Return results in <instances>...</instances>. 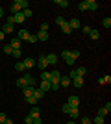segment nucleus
Wrapping results in <instances>:
<instances>
[{"label":"nucleus","mask_w":111,"mask_h":124,"mask_svg":"<svg viewBox=\"0 0 111 124\" xmlns=\"http://www.w3.org/2000/svg\"><path fill=\"white\" fill-rule=\"evenodd\" d=\"M41 30L43 31H48V24H46V22H43V24H41Z\"/></svg>","instance_id":"46"},{"label":"nucleus","mask_w":111,"mask_h":124,"mask_svg":"<svg viewBox=\"0 0 111 124\" xmlns=\"http://www.w3.org/2000/svg\"><path fill=\"white\" fill-rule=\"evenodd\" d=\"M37 67L41 69V70H46L48 63H46V57H44V56H39V59H37Z\"/></svg>","instance_id":"6"},{"label":"nucleus","mask_w":111,"mask_h":124,"mask_svg":"<svg viewBox=\"0 0 111 124\" xmlns=\"http://www.w3.org/2000/svg\"><path fill=\"white\" fill-rule=\"evenodd\" d=\"M59 85H63V87H69V85H70V78H69V76H63V74H61V78H59Z\"/></svg>","instance_id":"13"},{"label":"nucleus","mask_w":111,"mask_h":124,"mask_svg":"<svg viewBox=\"0 0 111 124\" xmlns=\"http://www.w3.org/2000/svg\"><path fill=\"white\" fill-rule=\"evenodd\" d=\"M59 28L63 30V33H70V31H72V30H70V28H69V24H67V22H63V24L59 26Z\"/></svg>","instance_id":"28"},{"label":"nucleus","mask_w":111,"mask_h":124,"mask_svg":"<svg viewBox=\"0 0 111 124\" xmlns=\"http://www.w3.org/2000/svg\"><path fill=\"white\" fill-rule=\"evenodd\" d=\"M102 26H104L106 30H109V28H111V19H109V17H106V19L102 21Z\"/></svg>","instance_id":"27"},{"label":"nucleus","mask_w":111,"mask_h":124,"mask_svg":"<svg viewBox=\"0 0 111 124\" xmlns=\"http://www.w3.org/2000/svg\"><path fill=\"white\" fill-rule=\"evenodd\" d=\"M21 52H22V50H13V52H11V56L19 59V57H21Z\"/></svg>","instance_id":"38"},{"label":"nucleus","mask_w":111,"mask_h":124,"mask_svg":"<svg viewBox=\"0 0 111 124\" xmlns=\"http://www.w3.org/2000/svg\"><path fill=\"white\" fill-rule=\"evenodd\" d=\"M28 43H37V35H30L28 37Z\"/></svg>","instance_id":"42"},{"label":"nucleus","mask_w":111,"mask_h":124,"mask_svg":"<svg viewBox=\"0 0 111 124\" xmlns=\"http://www.w3.org/2000/svg\"><path fill=\"white\" fill-rule=\"evenodd\" d=\"M78 115H80V109L78 108H72V109H70V113H69V117H70V119H78Z\"/></svg>","instance_id":"19"},{"label":"nucleus","mask_w":111,"mask_h":124,"mask_svg":"<svg viewBox=\"0 0 111 124\" xmlns=\"http://www.w3.org/2000/svg\"><path fill=\"white\" fill-rule=\"evenodd\" d=\"M63 22H67V21L63 19V17H58V19H56V24H58V26H61Z\"/></svg>","instance_id":"39"},{"label":"nucleus","mask_w":111,"mask_h":124,"mask_svg":"<svg viewBox=\"0 0 111 124\" xmlns=\"http://www.w3.org/2000/svg\"><path fill=\"white\" fill-rule=\"evenodd\" d=\"M46 39H48V31L39 30V33H37V41H46Z\"/></svg>","instance_id":"18"},{"label":"nucleus","mask_w":111,"mask_h":124,"mask_svg":"<svg viewBox=\"0 0 111 124\" xmlns=\"http://www.w3.org/2000/svg\"><path fill=\"white\" fill-rule=\"evenodd\" d=\"M15 70H19V72H22V70H24V65H22V61H17V63H15Z\"/></svg>","instance_id":"32"},{"label":"nucleus","mask_w":111,"mask_h":124,"mask_svg":"<svg viewBox=\"0 0 111 124\" xmlns=\"http://www.w3.org/2000/svg\"><path fill=\"white\" fill-rule=\"evenodd\" d=\"M4 37H6V35H4V31L0 30V41H2V39H4Z\"/></svg>","instance_id":"50"},{"label":"nucleus","mask_w":111,"mask_h":124,"mask_svg":"<svg viewBox=\"0 0 111 124\" xmlns=\"http://www.w3.org/2000/svg\"><path fill=\"white\" fill-rule=\"evenodd\" d=\"M70 85H74L76 89H80L81 85H83V78H80V76H76V78H72L70 80Z\"/></svg>","instance_id":"8"},{"label":"nucleus","mask_w":111,"mask_h":124,"mask_svg":"<svg viewBox=\"0 0 111 124\" xmlns=\"http://www.w3.org/2000/svg\"><path fill=\"white\" fill-rule=\"evenodd\" d=\"M44 94H46V93H43L41 89H33V96H35L37 100H41L43 96H44Z\"/></svg>","instance_id":"23"},{"label":"nucleus","mask_w":111,"mask_h":124,"mask_svg":"<svg viewBox=\"0 0 111 124\" xmlns=\"http://www.w3.org/2000/svg\"><path fill=\"white\" fill-rule=\"evenodd\" d=\"M22 65H24V70H30V69H33V65H35V61H33L32 57H26V59L22 61Z\"/></svg>","instance_id":"9"},{"label":"nucleus","mask_w":111,"mask_h":124,"mask_svg":"<svg viewBox=\"0 0 111 124\" xmlns=\"http://www.w3.org/2000/svg\"><path fill=\"white\" fill-rule=\"evenodd\" d=\"M17 39H21V41H28V37H30V31L28 30H19V33H17Z\"/></svg>","instance_id":"11"},{"label":"nucleus","mask_w":111,"mask_h":124,"mask_svg":"<svg viewBox=\"0 0 111 124\" xmlns=\"http://www.w3.org/2000/svg\"><path fill=\"white\" fill-rule=\"evenodd\" d=\"M56 4H58L59 8H67V6H69V0H56Z\"/></svg>","instance_id":"30"},{"label":"nucleus","mask_w":111,"mask_h":124,"mask_svg":"<svg viewBox=\"0 0 111 124\" xmlns=\"http://www.w3.org/2000/svg\"><path fill=\"white\" fill-rule=\"evenodd\" d=\"M81 30H83V33H89V31H91V28H89V26H83Z\"/></svg>","instance_id":"47"},{"label":"nucleus","mask_w":111,"mask_h":124,"mask_svg":"<svg viewBox=\"0 0 111 124\" xmlns=\"http://www.w3.org/2000/svg\"><path fill=\"white\" fill-rule=\"evenodd\" d=\"M67 104H69L70 108H78L80 106V98L76 96V94H72V96H69V100H67Z\"/></svg>","instance_id":"5"},{"label":"nucleus","mask_w":111,"mask_h":124,"mask_svg":"<svg viewBox=\"0 0 111 124\" xmlns=\"http://www.w3.org/2000/svg\"><path fill=\"white\" fill-rule=\"evenodd\" d=\"M81 124H93V120H91L89 117H83V119H81Z\"/></svg>","instance_id":"40"},{"label":"nucleus","mask_w":111,"mask_h":124,"mask_svg":"<svg viewBox=\"0 0 111 124\" xmlns=\"http://www.w3.org/2000/svg\"><path fill=\"white\" fill-rule=\"evenodd\" d=\"M41 82H50V72L48 70H43L41 72Z\"/></svg>","instance_id":"24"},{"label":"nucleus","mask_w":111,"mask_h":124,"mask_svg":"<svg viewBox=\"0 0 111 124\" xmlns=\"http://www.w3.org/2000/svg\"><path fill=\"white\" fill-rule=\"evenodd\" d=\"M85 74H87V69H85V67H78V69H76V76L83 78Z\"/></svg>","instance_id":"20"},{"label":"nucleus","mask_w":111,"mask_h":124,"mask_svg":"<svg viewBox=\"0 0 111 124\" xmlns=\"http://www.w3.org/2000/svg\"><path fill=\"white\" fill-rule=\"evenodd\" d=\"M43 91V93H48L50 89H52V85H50V82H41V87H39Z\"/></svg>","instance_id":"17"},{"label":"nucleus","mask_w":111,"mask_h":124,"mask_svg":"<svg viewBox=\"0 0 111 124\" xmlns=\"http://www.w3.org/2000/svg\"><path fill=\"white\" fill-rule=\"evenodd\" d=\"M4 52H6V54H11V52H13V48H11L9 45H6V46H4Z\"/></svg>","instance_id":"41"},{"label":"nucleus","mask_w":111,"mask_h":124,"mask_svg":"<svg viewBox=\"0 0 111 124\" xmlns=\"http://www.w3.org/2000/svg\"><path fill=\"white\" fill-rule=\"evenodd\" d=\"M17 85H19V89L26 87V83H24V80H22V78H19V80H17Z\"/></svg>","instance_id":"36"},{"label":"nucleus","mask_w":111,"mask_h":124,"mask_svg":"<svg viewBox=\"0 0 111 124\" xmlns=\"http://www.w3.org/2000/svg\"><path fill=\"white\" fill-rule=\"evenodd\" d=\"M24 100H26L30 106H37V98L33 96V94H32V96H24Z\"/></svg>","instance_id":"21"},{"label":"nucleus","mask_w":111,"mask_h":124,"mask_svg":"<svg viewBox=\"0 0 111 124\" xmlns=\"http://www.w3.org/2000/svg\"><path fill=\"white\" fill-rule=\"evenodd\" d=\"M78 9L80 11H96L98 9V4H96L95 0H83V2L78 4Z\"/></svg>","instance_id":"1"},{"label":"nucleus","mask_w":111,"mask_h":124,"mask_svg":"<svg viewBox=\"0 0 111 124\" xmlns=\"http://www.w3.org/2000/svg\"><path fill=\"white\" fill-rule=\"evenodd\" d=\"M67 24H69L70 30H78V28H80V21H78V19H72V21H69Z\"/></svg>","instance_id":"15"},{"label":"nucleus","mask_w":111,"mask_h":124,"mask_svg":"<svg viewBox=\"0 0 111 124\" xmlns=\"http://www.w3.org/2000/svg\"><path fill=\"white\" fill-rule=\"evenodd\" d=\"M22 15H24V19H30V17H32V9H30V8L22 9Z\"/></svg>","instance_id":"31"},{"label":"nucleus","mask_w":111,"mask_h":124,"mask_svg":"<svg viewBox=\"0 0 111 124\" xmlns=\"http://www.w3.org/2000/svg\"><path fill=\"white\" fill-rule=\"evenodd\" d=\"M4 17V9H2V6H0V19Z\"/></svg>","instance_id":"49"},{"label":"nucleus","mask_w":111,"mask_h":124,"mask_svg":"<svg viewBox=\"0 0 111 124\" xmlns=\"http://www.w3.org/2000/svg\"><path fill=\"white\" fill-rule=\"evenodd\" d=\"M2 31H4V33H11V31H13V24H7V22H4V28H2Z\"/></svg>","instance_id":"26"},{"label":"nucleus","mask_w":111,"mask_h":124,"mask_svg":"<svg viewBox=\"0 0 111 124\" xmlns=\"http://www.w3.org/2000/svg\"><path fill=\"white\" fill-rule=\"evenodd\" d=\"M33 89H35V87H22L24 96H32V94H33Z\"/></svg>","instance_id":"25"},{"label":"nucleus","mask_w":111,"mask_h":124,"mask_svg":"<svg viewBox=\"0 0 111 124\" xmlns=\"http://www.w3.org/2000/svg\"><path fill=\"white\" fill-rule=\"evenodd\" d=\"M22 80H24V83H26V87H35V80H33V76L30 72H26L24 76H22Z\"/></svg>","instance_id":"4"},{"label":"nucleus","mask_w":111,"mask_h":124,"mask_svg":"<svg viewBox=\"0 0 111 124\" xmlns=\"http://www.w3.org/2000/svg\"><path fill=\"white\" fill-rule=\"evenodd\" d=\"M89 35H91V39H93V41H96V39H100V31H98V30H91Z\"/></svg>","instance_id":"22"},{"label":"nucleus","mask_w":111,"mask_h":124,"mask_svg":"<svg viewBox=\"0 0 111 124\" xmlns=\"http://www.w3.org/2000/svg\"><path fill=\"white\" fill-rule=\"evenodd\" d=\"M32 124H43L41 117H39V115H37V117H32Z\"/></svg>","instance_id":"34"},{"label":"nucleus","mask_w":111,"mask_h":124,"mask_svg":"<svg viewBox=\"0 0 111 124\" xmlns=\"http://www.w3.org/2000/svg\"><path fill=\"white\" fill-rule=\"evenodd\" d=\"M44 57H46V63H48V65L58 63V56H56V54H48V56H44Z\"/></svg>","instance_id":"14"},{"label":"nucleus","mask_w":111,"mask_h":124,"mask_svg":"<svg viewBox=\"0 0 111 124\" xmlns=\"http://www.w3.org/2000/svg\"><path fill=\"white\" fill-rule=\"evenodd\" d=\"M9 46L13 48V50H21V39H11V43H9Z\"/></svg>","instance_id":"12"},{"label":"nucleus","mask_w":111,"mask_h":124,"mask_svg":"<svg viewBox=\"0 0 111 124\" xmlns=\"http://www.w3.org/2000/svg\"><path fill=\"white\" fill-rule=\"evenodd\" d=\"M109 109H111V104L107 102L106 106H104V108H100V109H98V117H106V115L109 113Z\"/></svg>","instance_id":"10"},{"label":"nucleus","mask_w":111,"mask_h":124,"mask_svg":"<svg viewBox=\"0 0 111 124\" xmlns=\"http://www.w3.org/2000/svg\"><path fill=\"white\" fill-rule=\"evenodd\" d=\"M59 78H61V72L59 70H52L50 72V83H59Z\"/></svg>","instance_id":"7"},{"label":"nucleus","mask_w":111,"mask_h":124,"mask_svg":"<svg viewBox=\"0 0 111 124\" xmlns=\"http://www.w3.org/2000/svg\"><path fill=\"white\" fill-rule=\"evenodd\" d=\"M50 85H52V91H58V89L61 87V85H59V83H50Z\"/></svg>","instance_id":"44"},{"label":"nucleus","mask_w":111,"mask_h":124,"mask_svg":"<svg viewBox=\"0 0 111 124\" xmlns=\"http://www.w3.org/2000/svg\"><path fill=\"white\" fill-rule=\"evenodd\" d=\"M39 111H41V109L37 108V106H33V108H32V113H30V117H37V115H39Z\"/></svg>","instance_id":"33"},{"label":"nucleus","mask_w":111,"mask_h":124,"mask_svg":"<svg viewBox=\"0 0 111 124\" xmlns=\"http://www.w3.org/2000/svg\"><path fill=\"white\" fill-rule=\"evenodd\" d=\"M67 124H76V122H67Z\"/></svg>","instance_id":"51"},{"label":"nucleus","mask_w":111,"mask_h":124,"mask_svg":"<svg viewBox=\"0 0 111 124\" xmlns=\"http://www.w3.org/2000/svg\"><path fill=\"white\" fill-rule=\"evenodd\" d=\"M98 82H100L102 85H104V83H109V82H111V76H109V74H107V76H102L100 80H98Z\"/></svg>","instance_id":"29"},{"label":"nucleus","mask_w":111,"mask_h":124,"mask_svg":"<svg viewBox=\"0 0 111 124\" xmlns=\"http://www.w3.org/2000/svg\"><path fill=\"white\" fill-rule=\"evenodd\" d=\"M70 54L74 56V59H78V57H80V52L78 50H70Z\"/></svg>","instance_id":"43"},{"label":"nucleus","mask_w":111,"mask_h":124,"mask_svg":"<svg viewBox=\"0 0 111 124\" xmlns=\"http://www.w3.org/2000/svg\"><path fill=\"white\" fill-rule=\"evenodd\" d=\"M28 0H15L13 4H11V15H15V13H21L22 9H26L28 8Z\"/></svg>","instance_id":"2"},{"label":"nucleus","mask_w":111,"mask_h":124,"mask_svg":"<svg viewBox=\"0 0 111 124\" xmlns=\"http://www.w3.org/2000/svg\"><path fill=\"white\" fill-rule=\"evenodd\" d=\"M61 57L67 61V65H74V63H76V59H74V56L70 54V50H63L61 52Z\"/></svg>","instance_id":"3"},{"label":"nucleus","mask_w":111,"mask_h":124,"mask_svg":"<svg viewBox=\"0 0 111 124\" xmlns=\"http://www.w3.org/2000/svg\"><path fill=\"white\" fill-rule=\"evenodd\" d=\"M4 124H13V120H11V119H6V122Z\"/></svg>","instance_id":"48"},{"label":"nucleus","mask_w":111,"mask_h":124,"mask_svg":"<svg viewBox=\"0 0 111 124\" xmlns=\"http://www.w3.org/2000/svg\"><path fill=\"white\" fill-rule=\"evenodd\" d=\"M6 119H7V117H6L4 113H0V124H4V122H6Z\"/></svg>","instance_id":"45"},{"label":"nucleus","mask_w":111,"mask_h":124,"mask_svg":"<svg viewBox=\"0 0 111 124\" xmlns=\"http://www.w3.org/2000/svg\"><path fill=\"white\" fill-rule=\"evenodd\" d=\"M70 109H72V108H70L69 104H63V113H65V115H69V113H70Z\"/></svg>","instance_id":"35"},{"label":"nucleus","mask_w":111,"mask_h":124,"mask_svg":"<svg viewBox=\"0 0 111 124\" xmlns=\"http://www.w3.org/2000/svg\"><path fill=\"white\" fill-rule=\"evenodd\" d=\"M24 21H26V19H24V15H22V11L13 15V24H15V22H24Z\"/></svg>","instance_id":"16"},{"label":"nucleus","mask_w":111,"mask_h":124,"mask_svg":"<svg viewBox=\"0 0 111 124\" xmlns=\"http://www.w3.org/2000/svg\"><path fill=\"white\" fill-rule=\"evenodd\" d=\"M95 124H104V117H98V115H96L95 117Z\"/></svg>","instance_id":"37"}]
</instances>
